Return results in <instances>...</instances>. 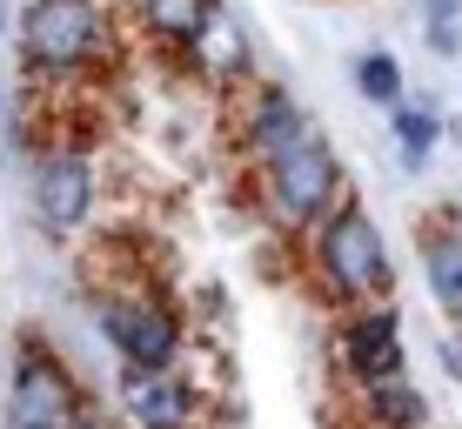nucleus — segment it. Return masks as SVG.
<instances>
[{
	"label": "nucleus",
	"mask_w": 462,
	"mask_h": 429,
	"mask_svg": "<svg viewBox=\"0 0 462 429\" xmlns=\"http://www.w3.org/2000/svg\"><path fill=\"white\" fill-rule=\"evenodd\" d=\"M309 262H315L322 295H336V302H375V295H389V282H395L389 242H382L375 215L356 209V201H336V209L315 221Z\"/></svg>",
	"instance_id": "nucleus-1"
},
{
	"label": "nucleus",
	"mask_w": 462,
	"mask_h": 429,
	"mask_svg": "<svg viewBox=\"0 0 462 429\" xmlns=\"http://www.w3.org/2000/svg\"><path fill=\"white\" fill-rule=\"evenodd\" d=\"M101 47H107L101 0H27L21 54H27L34 74H47V81H74V74L101 68Z\"/></svg>",
	"instance_id": "nucleus-2"
},
{
	"label": "nucleus",
	"mask_w": 462,
	"mask_h": 429,
	"mask_svg": "<svg viewBox=\"0 0 462 429\" xmlns=\"http://www.w3.org/2000/svg\"><path fill=\"white\" fill-rule=\"evenodd\" d=\"M262 182H268V209L289 221V228H315L342 201V154L309 128L262 168Z\"/></svg>",
	"instance_id": "nucleus-3"
},
{
	"label": "nucleus",
	"mask_w": 462,
	"mask_h": 429,
	"mask_svg": "<svg viewBox=\"0 0 462 429\" xmlns=\"http://www.w3.org/2000/svg\"><path fill=\"white\" fill-rule=\"evenodd\" d=\"M81 409L88 403H81L74 369L54 356V349H41L27 336L21 362H14V389H7V429H68Z\"/></svg>",
	"instance_id": "nucleus-4"
},
{
	"label": "nucleus",
	"mask_w": 462,
	"mask_h": 429,
	"mask_svg": "<svg viewBox=\"0 0 462 429\" xmlns=\"http://www.w3.org/2000/svg\"><path fill=\"white\" fill-rule=\"evenodd\" d=\"M94 322H101V336L121 362H141V369L181 362V322H174V309L154 302V295H101Z\"/></svg>",
	"instance_id": "nucleus-5"
},
{
	"label": "nucleus",
	"mask_w": 462,
	"mask_h": 429,
	"mask_svg": "<svg viewBox=\"0 0 462 429\" xmlns=\"http://www.w3.org/2000/svg\"><path fill=\"white\" fill-rule=\"evenodd\" d=\"M27 195H34V215L47 235H74L94 209V168L74 148H47L27 174Z\"/></svg>",
	"instance_id": "nucleus-6"
},
{
	"label": "nucleus",
	"mask_w": 462,
	"mask_h": 429,
	"mask_svg": "<svg viewBox=\"0 0 462 429\" xmlns=\"http://www.w3.org/2000/svg\"><path fill=\"white\" fill-rule=\"evenodd\" d=\"M121 416L134 429H195L201 423V396H195V383H188L174 362H162V369L127 362V376H121Z\"/></svg>",
	"instance_id": "nucleus-7"
},
{
	"label": "nucleus",
	"mask_w": 462,
	"mask_h": 429,
	"mask_svg": "<svg viewBox=\"0 0 462 429\" xmlns=\"http://www.w3.org/2000/svg\"><path fill=\"white\" fill-rule=\"evenodd\" d=\"M309 128H315L309 107H301L289 88H275V81H262V88L242 101V154H248L254 168H268L289 141H301Z\"/></svg>",
	"instance_id": "nucleus-8"
},
{
	"label": "nucleus",
	"mask_w": 462,
	"mask_h": 429,
	"mask_svg": "<svg viewBox=\"0 0 462 429\" xmlns=\"http://www.w3.org/2000/svg\"><path fill=\"white\" fill-rule=\"evenodd\" d=\"M342 362L356 383H382V376H402V329L395 309H356L342 322Z\"/></svg>",
	"instance_id": "nucleus-9"
},
{
	"label": "nucleus",
	"mask_w": 462,
	"mask_h": 429,
	"mask_svg": "<svg viewBox=\"0 0 462 429\" xmlns=\"http://www.w3.org/2000/svg\"><path fill=\"white\" fill-rule=\"evenodd\" d=\"M181 54L195 61V74H201V81H215V88H235V81L248 74V34H242L221 7L195 27V41H188Z\"/></svg>",
	"instance_id": "nucleus-10"
},
{
	"label": "nucleus",
	"mask_w": 462,
	"mask_h": 429,
	"mask_svg": "<svg viewBox=\"0 0 462 429\" xmlns=\"http://www.w3.org/2000/svg\"><path fill=\"white\" fill-rule=\"evenodd\" d=\"M422 275H429V295L456 315L462 309V228L422 235Z\"/></svg>",
	"instance_id": "nucleus-11"
},
{
	"label": "nucleus",
	"mask_w": 462,
	"mask_h": 429,
	"mask_svg": "<svg viewBox=\"0 0 462 429\" xmlns=\"http://www.w3.org/2000/svg\"><path fill=\"white\" fill-rule=\"evenodd\" d=\"M141 21H148V34L162 47H188L195 41V27L215 14V0H134Z\"/></svg>",
	"instance_id": "nucleus-12"
},
{
	"label": "nucleus",
	"mask_w": 462,
	"mask_h": 429,
	"mask_svg": "<svg viewBox=\"0 0 462 429\" xmlns=\"http://www.w3.org/2000/svg\"><path fill=\"white\" fill-rule=\"evenodd\" d=\"M389 121H395V141H402V162H409V168H422L429 154H436V141H442L436 107H429V101H409V94H402V101L389 107Z\"/></svg>",
	"instance_id": "nucleus-13"
},
{
	"label": "nucleus",
	"mask_w": 462,
	"mask_h": 429,
	"mask_svg": "<svg viewBox=\"0 0 462 429\" xmlns=\"http://www.w3.org/2000/svg\"><path fill=\"white\" fill-rule=\"evenodd\" d=\"M362 389H369V416H375L382 429H422L429 403L402 383V376H382V383H362Z\"/></svg>",
	"instance_id": "nucleus-14"
},
{
	"label": "nucleus",
	"mask_w": 462,
	"mask_h": 429,
	"mask_svg": "<svg viewBox=\"0 0 462 429\" xmlns=\"http://www.w3.org/2000/svg\"><path fill=\"white\" fill-rule=\"evenodd\" d=\"M356 94H362L369 107H395V101L409 94V81H402V61H395V54H382V47H375V54H362V61H356Z\"/></svg>",
	"instance_id": "nucleus-15"
},
{
	"label": "nucleus",
	"mask_w": 462,
	"mask_h": 429,
	"mask_svg": "<svg viewBox=\"0 0 462 429\" xmlns=\"http://www.w3.org/2000/svg\"><path fill=\"white\" fill-rule=\"evenodd\" d=\"M422 27L436 54H462V0H422Z\"/></svg>",
	"instance_id": "nucleus-16"
},
{
	"label": "nucleus",
	"mask_w": 462,
	"mask_h": 429,
	"mask_svg": "<svg viewBox=\"0 0 462 429\" xmlns=\"http://www.w3.org/2000/svg\"><path fill=\"white\" fill-rule=\"evenodd\" d=\"M68 429H101V423H94V416H88V409H81V416H74Z\"/></svg>",
	"instance_id": "nucleus-17"
},
{
	"label": "nucleus",
	"mask_w": 462,
	"mask_h": 429,
	"mask_svg": "<svg viewBox=\"0 0 462 429\" xmlns=\"http://www.w3.org/2000/svg\"><path fill=\"white\" fill-rule=\"evenodd\" d=\"M456 342H462V309H456Z\"/></svg>",
	"instance_id": "nucleus-18"
},
{
	"label": "nucleus",
	"mask_w": 462,
	"mask_h": 429,
	"mask_svg": "<svg viewBox=\"0 0 462 429\" xmlns=\"http://www.w3.org/2000/svg\"><path fill=\"white\" fill-rule=\"evenodd\" d=\"M0 27H7V14H0ZM0 107H7V101H0Z\"/></svg>",
	"instance_id": "nucleus-19"
}]
</instances>
